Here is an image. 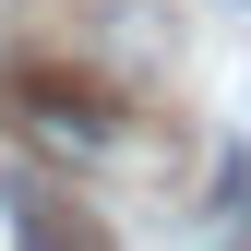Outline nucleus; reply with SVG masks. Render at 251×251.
Wrapping results in <instances>:
<instances>
[{
  "mask_svg": "<svg viewBox=\"0 0 251 251\" xmlns=\"http://www.w3.org/2000/svg\"><path fill=\"white\" fill-rule=\"evenodd\" d=\"M24 120H36L48 144H72V155H108V144H120V120H108V96H84V84H48V72L24 84Z\"/></svg>",
  "mask_w": 251,
  "mask_h": 251,
  "instance_id": "f257e3e1",
  "label": "nucleus"
}]
</instances>
